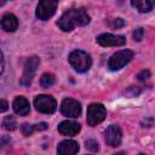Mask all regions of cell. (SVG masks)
I'll return each instance as SVG.
<instances>
[{"label": "cell", "instance_id": "cell-1", "mask_svg": "<svg viewBox=\"0 0 155 155\" xmlns=\"http://www.w3.org/2000/svg\"><path fill=\"white\" fill-rule=\"evenodd\" d=\"M90 16L82 8H71L65 11L57 22V25L63 31H70L75 27H84L88 24Z\"/></svg>", "mask_w": 155, "mask_h": 155}, {"label": "cell", "instance_id": "cell-2", "mask_svg": "<svg viewBox=\"0 0 155 155\" xmlns=\"http://www.w3.org/2000/svg\"><path fill=\"white\" fill-rule=\"evenodd\" d=\"M69 62L71 67L79 71V73H85L87 71L91 65H92V58L91 56L81 50H75L69 54Z\"/></svg>", "mask_w": 155, "mask_h": 155}, {"label": "cell", "instance_id": "cell-3", "mask_svg": "<svg viewBox=\"0 0 155 155\" xmlns=\"http://www.w3.org/2000/svg\"><path fill=\"white\" fill-rule=\"evenodd\" d=\"M133 58V52L131 50H121L116 53H114L109 61H108V67L110 70H120L124 68L131 59Z\"/></svg>", "mask_w": 155, "mask_h": 155}, {"label": "cell", "instance_id": "cell-4", "mask_svg": "<svg viewBox=\"0 0 155 155\" xmlns=\"http://www.w3.org/2000/svg\"><path fill=\"white\" fill-rule=\"evenodd\" d=\"M39 63H40V59L36 56L29 57L25 61V63H24V70H23V74H22L21 80H19V84L22 86H29L31 84V80H33V78L35 75L36 68L39 67Z\"/></svg>", "mask_w": 155, "mask_h": 155}, {"label": "cell", "instance_id": "cell-5", "mask_svg": "<svg viewBox=\"0 0 155 155\" xmlns=\"http://www.w3.org/2000/svg\"><path fill=\"white\" fill-rule=\"evenodd\" d=\"M105 115H107V110L103 104L92 103L87 108V116H86L87 124L90 126H96L105 119Z\"/></svg>", "mask_w": 155, "mask_h": 155}, {"label": "cell", "instance_id": "cell-6", "mask_svg": "<svg viewBox=\"0 0 155 155\" xmlns=\"http://www.w3.org/2000/svg\"><path fill=\"white\" fill-rule=\"evenodd\" d=\"M34 105L38 111L42 114H53L57 109V103L53 97L48 94H40L34 99Z\"/></svg>", "mask_w": 155, "mask_h": 155}, {"label": "cell", "instance_id": "cell-7", "mask_svg": "<svg viewBox=\"0 0 155 155\" xmlns=\"http://www.w3.org/2000/svg\"><path fill=\"white\" fill-rule=\"evenodd\" d=\"M57 5L58 2L57 1H52V0H44V1H40L36 6V17L42 19V21H46L50 17H52L57 10Z\"/></svg>", "mask_w": 155, "mask_h": 155}, {"label": "cell", "instance_id": "cell-8", "mask_svg": "<svg viewBox=\"0 0 155 155\" xmlns=\"http://www.w3.org/2000/svg\"><path fill=\"white\" fill-rule=\"evenodd\" d=\"M61 111L64 116L68 117H78L81 114V104L71 98H65L63 99L61 104Z\"/></svg>", "mask_w": 155, "mask_h": 155}, {"label": "cell", "instance_id": "cell-9", "mask_svg": "<svg viewBox=\"0 0 155 155\" xmlns=\"http://www.w3.org/2000/svg\"><path fill=\"white\" fill-rule=\"evenodd\" d=\"M97 42L101 46H122L126 42L125 36L114 35V34H101L97 36Z\"/></svg>", "mask_w": 155, "mask_h": 155}, {"label": "cell", "instance_id": "cell-10", "mask_svg": "<svg viewBox=\"0 0 155 155\" xmlns=\"http://www.w3.org/2000/svg\"><path fill=\"white\" fill-rule=\"evenodd\" d=\"M122 132L117 125H110L105 130V143L109 147H117L121 143Z\"/></svg>", "mask_w": 155, "mask_h": 155}, {"label": "cell", "instance_id": "cell-11", "mask_svg": "<svg viewBox=\"0 0 155 155\" xmlns=\"http://www.w3.org/2000/svg\"><path fill=\"white\" fill-rule=\"evenodd\" d=\"M80 130H81L80 124L75 121H70V120L62 121L58 125V132L63 136H75L80 132Z\"/></svg>", "mask_w": 155, "mask_h": 155}, {"label": "cell", "instance_id": "cell-12", "mask_svg": "<svg viewBox=\"0 0 155 155\" xmlns=\"http://www.w3.org/2000/svg\"><path fill=\"white\" fill-rule=\"evenodd\" d=\"M78 151H79V144L78 142L71 140V139L62 140L57 148L58 155H75Z\"/></svg>", "mask_w": 155, "mask_h": 155}, {"label": "cell", "instance_id": "cell-13", "mask_svg": "<svg viewBox=\"0 0 155 155\" xmlns=\"http://www.w3.org/2000/svg\"><path fill=\"white\" fill-rule=\"evenodd\" d=\"M12 107H13L15 113L17 115H21V116H25L27 114H29V110H30L29 102L24 97H22V96L15 98V101L12 103Z\"/></svg>", "mask_w": 155, "mask_h": 155}, {"label": "cell", "instance_id": "cell-14", "mask_svg": "<svg viewBox=\"0 0 155 155\" xmlns=\"http://www.w3.org/2000/svg\"><path fill=\"white\" fill-rule=\"evenodd\" d=\"M1 27L6 31H15L18 27V19L12 13H5L1 18Z\"/></svg>", "mask_w": 155, "mask_h": 155}, {"label": "cell", "instance_id": "cell-15", "mask_svg": "<svg viewBox=\"0 0 155 155\" xmlns=\"http://www.w3.org/2000/svg\"><path fill=\"white\" fill-rule=\"evenodd\" d=\"M131 4L139 12H149L154 6L153 1H147V0H136V1H132Z\"/></svg>", "mask_w": 155, "mask_h": 155}, {"label": "cell", "instance_id": "cell-16", "mask_svg": "<svg viewBox=\"0 0 155 155\" xmlns=\"http://www.w3.org/2000/svg\"><path fill=\"white\" fill-rule=\"evenodd\" d=\"M53 84H54V76L52 74L45 73V74L41 75V78H40V85L42 87H50Z\"/></svg>", "mask_w": 155, "mask_h": 155}, {"label": "cell", "instance_id": "cell-17", "mask_svg": "<svg viewBox=\"0 0 155 155\" xmlns=\"http://www.w3.org/2000/svg\"><path fill=\"white\" fill-rule=\"evenodd\" d=\"M16 126H17V122H16V119H15L13 116H11V115L5 116V119H4V121H2V127H4L5 130H7V131H13V130L16 128Z\"/></svg>", "mask_w": 155, "mask_h": 155}, {"label": "cell", "instance_id": "cell-18", "mask_svg": "<svg viewBox=\"0 0 155 155\" xmlns=\"http://www.w3.org/2000/svg\"><path fill=\"white\" fill-rule=\"evenodd\" d=\"M108 24L113 28V29H119V28H122L125 25V21L122 18H114V19H110L108 22Z\"/></svg>", "mask_w": 155, "mask_h": 155}, {"label": "cell", "instance_id": "cell-19", "mask_svg": "<svg viewBox=\"0 0 155 155\" xmlns=\"http://www.w3.org/2000/svg\"><path fill=\"white\" fill-rule=\"evenodd\" d=\"M21 131H22V133L24 134V136H30L34 131H35V128H34V126L33 125H29V124H23L22 126H21Z\"/></svg>", "mask_w": 155, "mask_h": 155}, {"label": "cell", "instance_id": "cell-20", "mask_svg": "<svg viewBox=\"0 0 155 155\" xmlns=\"http://www.w3.org/2000/svg\"><path fill=\"white\" fill-rule=\"evenodd\" d=\"M85 144H86V148L91 151H98V149H99V145L94 139H87Z\"/></svg>", "mask_w": 155, "mask_h": 155}, {"label": "cell", "instance_id": "cell-21", "mask_svg": "<svg viewBox=\"0 0 155 155\" xmlns=\"http://www.w3.org/2000/svg\"><path fill=\"white\" fill-rule=\"evenodd\" d=\"M132 35H133V39L136 41H140L143 39V36H144V29L143 28H137V29H134Z\"/></svg>", "mask_w": 155, "mask_h": 155}, {"label": "cell", "instance_id": "cell-22", "mask_svg": "<svg viewBox=\"0 0 155 155\" xmlns=\"http://www.w3.org/2000/svg\"><path fill=\"white\" fill-rule=\"evenodd\" d=\"M137 78H138V80L144 81V80H147L148 78H150V71H149V70H142V71L137 75Z\"/></svg>", "mask_w": 155, "mask_h": 155}, {"label": "cell", "instance_id": "cell-23", "mask_svg": "<svg viewBox=\"0 0 155 155\" xmlns=\"http://www.w3.org/2000/svg\"><path fill=\"white\" fill-rule=\"evenodd\" d=\"M8 145H11V139L8 137L0 138V148H5V147H8Z\"/></svg>", "mask_w": 155, "mask_h": 155}, {"label": "cell", "instance_id": "cell-24", "mask_svg": "<svg viewBox=\"0 0 155 155\" xmlns=\"http://www.w3.org/2000/svg\"><path fill=\"white\" fill-rule=\"evenodd\" d=\"M7 109H8V104H7V102H6L5 99H0V113L6 111Z\"/></svg>", "mask_w": 155, "mask_h": 155}, {"label": "cell", "instance_id": "cell-25", "mask_svg": "<svg viewBox=\"0 0 155 155\" xmlns=\"http://www.w3.org/2000/svg\"><path fill=\"white\" fill-rule=\"evenodd\" d=\"M35 131H41V130H46L47 128V124L46 122H40L38 125H34Z\"/></svg>", "mask_w": 155, "mask_h": 155}, {"label": "cell", "instance_id": "cell-26", "mask_svg": "<svg viewBox=\"0 0 155 155\" xmlns=\"http://www.w3.org/2000/svg\"><path fill=\"white\" fill-rule=\"evenodd\" d=\"M144 124H145V126H144V127H151V126H153V124H154V119H153V117H148V119H145Z\"/></svg>", "mask_w": 155, "mask_h": 155}, {"label": "cell", "instance_id": "cell-27", "mask_svg": "<svg viewBox=\"0 0 155 155\" xmlns=\"http://www.w3.org/2000/svg\"><path fill=\"white\" fill-rule=\"evenodd\" d=\"M2 71H4V56L0 51V75L2 74Z\"/></svg>", "mask_w": 155, "mask_h": 155}, {"label": "cell", "instance_id": "cell-28", "mask_svg": "<svg viewBox=\"0 0 155 155\" xmlns=\"http://www.w3.org/2000/svg\"><path fill=\"white\" fill-rule=\"evenodd\" d=\"M114 155H125V153H124V151H119V153H116V154H114Z\"/></svg>", "mask_w": 155, "mask_h": 155}, {"label": "cell", "instance_id": "cell-29", "mask_svg": "<svg viewBox=\"0 0 155 155\" xmlns=\"http://www.w3.org/2000/svg\"><path fill=\"white\" fill-rule=\"evenodd\" d=\"M5 2H6V1H4V0H2V1H0V6H2Z\"/></svg>", "mask_w": 155, "mask_h": 155}, {"label": "cell", "instance_id": "cell-30", "mask_svg": "<svg viewBox=\"0 0 155 155\" xmlns=\"http://www.w3.org/2000/svg\"><path fill=\"white\" fill-rule=\"evenodd\" d=\"M140 155H143V154H140Z\"/></svg>", "mask_w": 155, "mask_h": 155}]
</instances>
